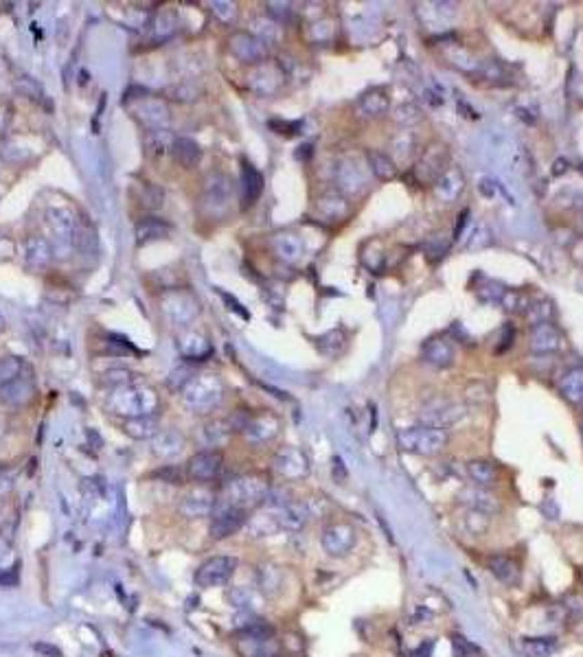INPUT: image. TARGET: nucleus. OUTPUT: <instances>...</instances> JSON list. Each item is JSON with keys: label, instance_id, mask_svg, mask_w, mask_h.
Returning a JSON list of instances; mask_svg holds the SVG:
<instances>
[{"label": "nucleus", "instance_id": "f257e3e1", "mask_svg": "<svg viewBox=\"0 0 583 657\" xmlns=\"http://www.w3.org/2000/svg\"><path fill=\"white\" fill-rule=\"evenodd\" d=\"M158 408V394L143 384H125L112 388L108 396V410L123 419L149 417Z\"/></svg>", "mask_w": 583, "mask_h": 657}, {"label": "nucleus", "instance_id": "f03ea898", "mask_svg": "<svg viewBox=\"0 0 583 657\" xmlns=\"http://www.w3.org/2000/svg\"><path fill=\"white\" fill-rule=\"evenodd\" d=\"M221 394H224V388H221V382L217 377L198 375L184 386L182 401L186 410H191L193 414H209L219 406Z\"/></svg>", "mask_w": 583, "mask_h": 657}, {"label": "nucleus", "instance_id": "7ed1b4c3", "mask_svg": "<svg viewBox=\"0 0 583 657\" xmlns=\"http://www.w3.org/2000/svg\"><path fill=\"white\" fill-rule=\"evenodd\" d=\"M268 493H270V487H268V482L263 478H259V476H242V478H233L226 484L224 495H221L217 502L248 511L250 506L261 504L263 499L268 497Z\"/></svg>", "mask_w": 583, "mask_h": 657}, {"label": "nucleus", "instance_id": "20e7f679", "mask_svg": "<svg viewBox=\"0 0 583 657\" xmlns=\"http://www.w3.org/2000/svg\"><path fill=\"white\" fill-rule=\"evenodd\" d=\"M399 447L404 452L417 454V456H434L448 443V431L441 427H406L397 434Z\"/></svg>", "mask_w": 583, "mask_h": 657}, {"label": "nucleus", "instance_id": "39448f33", "mask_svg": "<svg viewBox=\"0 0 583 657\" xmlns=\"http://www.w3.org/2000/svg\"><path fill=\"white\" fill-rule=\"evenodd\" d=\"M237 649L244 657H277L279 644L274 642L272 629L266 625H250L237 639Z\"/></svg>", "mask_w": 583, "mask_h": 657}, {"label": "nucleus", "instance_id": "423d86ee", "mask_svg": "<svg viewBox=\"0 0 583 657\" xmlns=\"http://www.w3.org/2000/svg\"><path fill=\"white\" fill-rule=\"evenodd\" d=\"M235 569H237L235 557H228V555L211 557L198 567L196 583L200 587H207V590H211V587H224L233 579Z\"/></svg>", "mask_w": 583, "mask_h": 657}, {"label": "nucleus", "instance_id": "0eeeda50", "mask_svg": "<svg viewBox=\"0 0 583 657\" xmlns=\"http://www.w3.org/2000/svg\"><path fill=\"white\" fill-rule=\"evenodd\" d=\"M163 314L174 322V324H186L191 322L200 314V305L193 298L191 291H169L167 296L160 300Z\"/></svg>", "mask_w": 583, "mask_h": 657}, {"label": "nucleus", "instance_id": "6e6552de", "mask_svg": "<svg viewBox=\"0 0 583 657\" xmlns=\"http://www.w3.org/2000/svg\"><path fill=\"white\" fill-rule=\"evenodd\" d=\"M320 544H322V550L327 552L329 557H336V559L347 557L357 544L355 528L351 524H345V522L331 524L322 530Z\"/></svg>", "mask_w": 583, "mask_h": 657}, {"label": "nucleus", "instance_id": "1a4fd4ad", "mask_svg": "<svg viewBox=\"0 0 583 657\" xmlns=\"http://www.w3.org/2000/svg\"><path fill=\"white\" fill-rule=\"evenodd\" d=\"M246 520H248V511L217 502L215 511L211 515V537L213 539H226V537H231V534H235L237 530H242Z\"/></svg>", "mask_w": 583, "mask_h": 657}, {"label": "nucleus", "instance_id": "9d476101", "mask_svg": "<svg viewBox=\"0 0 583 657\" xmlns=\"http://www.w3.org/2000/svg\"><path fill=\"white\" fill-rule=\"evenodd\" d=\"M221 466H224V456L217 449H202L198 452L186 464V476L193 482H211L221 473Z\"/></svg>", "mask_w": 583, "mask_h": 657}, {"label": "nucleus", "instance_id": "9b49d317", "mask_svg": "<svg viewBox=\"0 0 583 657\" xmlns=\"http://www.w3.org/2000/svg\"><path fill=\"white\" fill-rule=\"evenodd\" d=\"M217 504V497L209 487H193L191 491H186L180 499V513L188 520H200V517H211Z\"/></svg>", "mask_w": 583, "mask_h": 657}, {"label": "nucleus", "instance_id": "f8f14e48", "mask_svg": "<svg viewBox=\"0 0 583 657\" xmlns=\"http://www.w3.org/2000/svg\"><path fill=\"white\" fill-rule=\"evenodd\" d=\"M462 406L458 403H452V401H434V403H427L421 412V421L423 425L427 427H450L454 423H458L462 419Z\"/></svg>", "mask_w": 583, "mask_h": 657}, {"label": "nucleus", "instance_id": "ddd939ff", "mask_svg": "<svg viewBox=\"0 0 583 657\" xmlns=\"http://www.w3.org/2000/svg\"><path fill=\"white\" fill-rule=\"evenodd\" d=\"M274 469L287 480H299L310 473V460L296 447H285L274 456Z\"/></svg>", "mask_w": 583, "mask_h": 657}, {"label": "nucleus", "instance_id": "4468645a", "mask_svg": "<svg viewBox=\"0 0 583 657\" xmlns=\"http://www.w3.org/2000/svg\"><path fill=\"white\" fill-rule=\"evenodd\" d=\"M228 48L237 60L246 64H261L268 53L266 42L261 38L250 36V33H235L228 40Z\"/></svg>", "mask_w": 583, "mask_h": 657}, {"label": "nucleus", "instance_id": "2eb2a0df", "mask_svg": "<svg viewBox=\"0 0 583 657\" xmlns=\"http://www.w3.org/2000/svg\"><path fill=\"white\" fill-rule=\"evenodd\" d=\"M33 394H36V384H33V379L20 375L18 379H13V382L7 384L5 388H0V401L11 406V408H22L33 399Z\"/></svg>", "mask_w": 583, "mask_h": 657}, {"label": "nucleus", "instance_id": "dca6fc26", "mask_svg": "<svg viewBox=\"0 0 583 657\" xmlns=\"http://www.w3.org/2000/svg\"><path fill=\"white\" fill-rule=\"evenodd\" d=\"M48 226H50V230H53V235H55L50 250H57L60 246L68 248L75 241V235H77L75 221L66 211H50L48 213Z\"/></svg>", "mask_w": 583, "mask_h": 657}, {"label": "nucleus", "instance_id": "f3484780", "mask_svg": "<svg viewBox=\"0 0 583 657\" xmlns=\"http://www.w3.org/2000/svg\"><path fill=\"white\" fill-rule=\"evenodd\" d=\"M244 434L250 443H268L279 434V419L272 414H261V417H250Z\"/></svg>", "mask_w": 583, "mask_h": 657}, {"label": "nucleus", "instance_id": "a211bd4d", "mask_svg": "<svg viewBox=\"0 0 583 657\" xmlns=\"http://www.w3.org/2000/svg\"><path fill=\"white\" fill-rule=\"evenodd\" d=\"M561 347V336L551 322H542L530 328V351L553 353Z\"/></svg>", "mask_w": 583, "mask_h": 657}, {"label": "nucleus", "instance_id": "6ab92c4d", "mask_svg": "<svg viewBox=\"0 0 583 657\" xmlns=\"http://www.w3.org/2000/svg\"><path fill=\"white\" fill-rule=\"evenodd\" d=\"M184 445H186V441L180 431L169 427V429H163L153 436V454L160 456V458H178L184 452Z\"/></svg>", "mask_w": 583, "mask_h": 657}, {"label": "nucleus", "instance_id": "aec40b11", "mask_svg": "<svg viewBox=\"0 0 583 657\" xmlns=\"http://www.w3.org/2000/svg\"><path fill=\"white\" fill-rule=\"evenodd\" d=\"M307 520H310V509L305 504H294V502H287L283 504L279 511H277V524L279 528L283 530H289V532H299L305 528Z\"/></svg>", "mask_w": 583, "mask_h": 657}, {"label": "nucleus", "instance_id": "412c9836", "mask_svg": "<svg viewBox=\"0 0 583 657\" xmlns=\"http://www.w3.org/2000/svg\"><path fill=\"white\" fill-rule=\"evenodd\" d=\"M231 195H233V184H231L228 176L217 174V176H211L207 180V198H204L207 202H204V204H209L211 209H213V206H219L221 211L228 209Z\"/></svg>", "mask_w": 583, "mask_h": 657}, {"label": "nucleus", "instance_id": "4be33fe9", "mask_svg": "<svg viewBox=\"0 0 583 657\" xmlns=\"http://www.w3.org/2000/svg\"><path fill=\"white\" fill-rule=\"evenodd\" d=\"M171 155H174V160L180 167L191 169V167H198V162L202 160V149L191 138L178 136L174 138V143H171Z\"/></svg>", "mask_w": 583, "mask_h": 657}, {"label": "nucleus", "instance_id": "5701e85b", "mask_svg": "<svg viewBox=\"0 0 583 657\" xmlns=\"http://www.w3.org/2000/svg\"><path fill=\"white\" fill-rule=\"evenodd\" d=\"M487 567H489V572H491L495 579H498L500 583H505V585H509V587L518 585V583H520V579H522L520 565H518L516 561H513V559L502 557V555H493V557H489Z\"/></svg>", "mask_w": 583, "mask_h": 657}, {"label": "nucleus", "instance_id": "b1692460", "mask_svg": "<svg viewBox=\"0 0 583 657\" xmlns=\"http://www.w3.org/2000/svg\"><path fill=\"white\" fill-rule=\"evenodd\" d=\"M263 193V176L250 162H242V204L252 206Z\"/></svg>", "mask_w": 583, "mask_h": 657}, {"label": "nucleus", "instance_id": "393cba45", "mask_svg": "<svg viewBox=\"0 0 583 657\" xmlns=\"http://www.w3.org/2000/svg\"><path fill=\"white\" fill-rule=\"evenodd\" d=\"M171 233V223H167L160 217H145L134 226V235H136V244H147V241H156V239H165Z\"/></svg>", "mask_w": 583, "mask_h": 657}, {"label": "nucleus", "instance_id": "a878e982", "mask_svg": "<svg viewBox=\"0 0 583 657\" xmlns=\"http://www.w3.org/2000/svg\"><path fill=\"white\" fill-rule=\"evenodd\" d=\"M423 357H425L427 364H432L437 368H448L454 361V349H452V344L448 340L434 338L430 342H425Z\"/></svg>", "mask_w": 583, "mask_h": 657}, {"label": "nucleus", "instance_id": "bb28decb", "mask_svg": "<svg viewBox=\"0 0 583 657\" xmlns=\"http://www.w3.org/2000/svg\"><path fill=\"white\" fill-rule=\"evenodd\" d=\"M256 587H259V592H263L266 596H277L283 587L281 567L272 563H263L256 567Z\"/></svg>", "mask_w": 583, "mask_h": 657}, {"label": "nucleus", "instance_id": "cd10ccee", "mask_svg": "<svg viewBox=\"0 0 583 657\" xmlns=\"http://www.w3.org/2000/svg\"><path fill=\"white\" fill-rule=\"evenodd\" d=\"M123 431H125L128 436L136 438V441L153 438V436L158 434V419H156V414H149V417L125 419V421H123Z\"/></svg>", "mask_w": 583, "mask_h": 657}, {"label": "nucleus", "instance_id": "c85d7f7f", "mask_svg": "<svg viewBox=\"0 0 583 657\" xmlns=\"http://www.w3.org/2000/svg\"><path fill=\"white\" fill-rule=\"evenodd\" d=\"M318 213L327 221H340L349 215V202L340 193H324L318 200Z\"/></svg>", "mask_w": 583, "mask_h": 657}, {"label": "nucleus", "instance_id": "c756f323", "mask_svg": "<svg viewBox=\"0 0 583 657\" xmlns=\"http://www.w3.org/2000/svg\"><path fill=\"white\" fill-rule=\"evenodd\" d=\"M460 502L472 506V511H478V513H495L498 511V502H495V497L487 491H483L480 487H472V489H465L460 495Z\"/></svg>", "mask_w": 583, "mask_h": 657}, {"label": "nucleus", "instance_id": "7c9ffc66", "mask_svg": "<svg viewBox=\"0 0 583 657\" xmlns=\"http://www.w3.org/2000/svg\"><path fill=\"white\" fill-rule=\"evenodd\" d=\"M178 347H180L182 355L188 357V359H204L207 355H211V344H209V340H204L202 336H198V333H193V331L180 336V338H178Z\"/></svg>", "mask_w": 583, "mask_h": 657}, {"label": "nucleus", "instance_id": "2f4dec72", "mask_svg": "<svg viewBox=\"0 0 583 657\" xmlns=\"http://www.w3.org/2000/svg\"><path fill=\"white\" fill-rule=\"evenodd\" d=\"M50 258V244L42 237H29L27 239V263L33 270L46 268Z\"/></svg>", "mask_w": 583, "mask_h": 657}, {"label": "nucleus", "instance_id": "473e14b6", "mask_svg": "<svg viewBox=\"0 0 583 657\" xmlns=\"http://www.w3.org/2000/svg\"><path fill=\"white\" fill-rule=\"evenodd\" d=\"M467 476H469V480L476 484V487H480V489L491 487V484L495 482V478H498V473H495V466L489 460H480V458L467 462Z\"/></svg>", "mask_w": 583, "mask_h": 657}, {"label": "nucleus", "instance_id": "72a5a7b5", "mask_svg": "<svg viewBox=\"0 0 583 657\" xmlns=\"http://www.w3.org/2000/svg\"><path fill=\"white\" fill-rule=\"evenodd\" d=\"M274 250H277V254L283 258V261L292 263L301 256L303 244H301V239L294 235H279L277 239H274Z\"/></svg>", "mask_w": 583, "mask_h": 657}, {"label": "nucleus", "instance_id": "f704fd0d", "mask_svg": "<svg viewBox=\"0 0 583 657\" xmlns=\"http://www.w3.org/2000/svg\"><path fill=\"white\" fill-rule=\"evenodd\" d=\"M158 112H160V114H167V106H165V103H160V101H156V99L143 101L141 106L136 108V116H139L143 123L151 125V127H158V125H163L165 120H167V118L158 116Z\"/></svg>", "mask_w": 583, "mask_h": 657}, {"label": "nucleus", "instance_id": "c9c22d12", "mask_svg": "<svg viewBox=\"0 0 583 657\" xmlns=\"http://www.w3.org/2000/svg\"><path fill=\"white\" fill-rule=\"evenodd\" d=\"M526 657H553L557 653L555 637H526L524 639Z\"/></svg>", "mask_w": 583, "mask_h": 657}, {"label": "nucleus", "instance_id": "e433bc0d", "mask_svg": "<svg viewBox=\"0 0 583 657\" xmlns=\"http://www.w3.org/2000/svg\"><path fill=\"white\" fill-rule=\"evenodd\" d=\"M228 431H231V425L224 423V421H211L209 425L202 427V445L207 449H213L217 445H221L226 438H228Z\"/></svg>", "mask_w": 583, "mask_h": 657}, {"label": "nucleus", "instance_id": "4c0bfd02", "mask_svg": "<svg viewBox=\"0 0 583 657\" xmlns=\"http://www.w3.org/2000/svg\"><path fill=\"white\" fill-rule=\"evenodd\" d=\"M443 153L445 151H441V149L425 153L423 162L417 167V174H419L421 180H434L439 176H443V169H445L443 167Z\"/></svg>", "mask_w": 583, "mask_h": 657}, {"label": "nucleus", "instance_id": "58836bf2", "mask_svg": "<svg viewBox=\"0 0 583 657\" xmlns=\"http://www.w3.org/2000/svg\"><path fill=\"white\" fill-rule=\"evenodd\" d=\"M561 394L568 401H583V368H575L561 379Z\"/></svg>", "mask_w": 583, "mask_h": 657}, {"label": "nucleus", "instance_id": "ea45409f", "mask_svg": "<svg viewBox=\"0 0 583 657\" xmlns=\"http://www.w3.org/2000/svg\"><path fill=\"white\" fill-rule=\"evenodd\" d=\"M369 165H371V171L382 180H390L395 176V162L390 160V155L382 153V151H369Z\"/></svg>", "mask_w": 583, "mask_h": 657}, {"label": "nucleus", "instance_id": "a19ab883", "mask_svg": "<svg viewBox=\"0 0 583 657\" xmlns=\"http://www.w3.org/2000/svg\"><path fill=\"white\" fill-rule=\"evenodd\" d=\"M462 188V178L456 174V171H448V174H443L439 178V184H437V191L443 200H454Z\"/></svg>", "mask_w": 583, "mask_h": 657}, {"label": "nucleus", "instance_id": "79ce46f5", "mask_svg": "<svg viewBox=\"0 0 583 657\" xmlns=\"http://www.w3.org/2000/svg\"><path fill=\"white\" fill-rule=\"evenodd\" d=\"M22 368H25V364H22L20 357L9 355V357L0 359V388H5L7 384L13 382V379H18Z\"/></svg>", "mask_w": 583, "mask_h": 657}, {"label": "nucleus", "instance_id": "37998d69", "mask_svg": "<svg viewBox=\"0 0 583 657\" xmlns=\"http://www.w3.org/2000/svg\"><path fill=\"white\" fill-rule=\"evenodd\" d=\"M359 108H362L371 116H380V114H384L388 110V99H386V95L382 90H373V92L362 97V101H359Z\"/></svg>", "mask_w": 583, "mask_h": 657}, {"label": "nucleus", "instance_id": "c03bdc74", "mask_svg": "<svg viewBox=\"0 0 583 657\" xmlns=\"http://www.w3.org/2000/svg\"><path fill=\"white\" fill-rule=\"evenodd\" d=\"M338 182H340L342 188H345V191L353 193V191H357V188L364 184V178H362V174H359L357 167H353V165H342V167H340Z\"/></svg>", "mask_w": 583, "mask_h": 657}, {"label": "nucleus", "instance_id": "a18cd8bd", "mask_svg": "<svg viewBox=\"0 0 583 657\" xmlns=\"http://www.w3.org/2000/svg\"><path fill=\"white\" fill-rule=\"evenodd\" d=\"M228 598L235 607L239 609H254L259 598H256V592L254 590H248V587H233L228 592Z\"/></svg>", "mask_w": 583, "mask_h": 657}, {"label": "nucleus", "instance_id": "49530a36", "mask_svg": "<svg viewBox=\"0 0 583 657\" xmlns=\"http://www.w3.org/2000/svg\"><path fill=\"white\" fill-rule=\"evenodd\" d=\"M465 528L472 534H485L489 530V515L487 513H478V511H469V515L465 517Z\"/></svg>", "mask_w": 583, "mask_h": 657}, {"label": "nucleus", "instance_id": "de8ad7c7", "mask_svg": "<svg viewBox=\"0 0 583 657\" xmlns=\"http://www.w3.org/2000/svg\"><path fill=\"white\" fill-rule=\"evenodd\" d=\"M452 651H454V657H474V655H480V649L476 644H472L465 635H452Z\"/></svg>", "mask_w": 583, "mask_h": 657}, {"label": "nucleus", "instance_id": "09e8293b", "mask_svg": "<svg viewBox=\"0 0 583 657\" xmlns=\"http://www.w3.org/2000/svg\"><path fill=\"white\" fill-rule=\"evenodd\" d=\"M191 371H188L186 366H180V368H176L174 373L169 375V379H167V388L169 390H184V386L191 382Z\"/></svg>", "mask_w": 583, "mask_h": 657}, {"label": "nucleus", "instance_id": "8fccbe9b", "mask_svg": "<svg viewBox=\"0 0 583 657\" xmlns=\"http://www.w3.org/2000/svg\"><path fill=\"white\" fill-rule=\"evenodd\" d=\"M551 303H537V305H533L528 309V320L533 322V326L535 324H542V322H548V318H551Z\"/></svg>", "mask_w": 583, "mask_h": 657}, {"label": "nucleus", "instance_id": "3c124183", "mask_svg": "<svg viewBox=\"0 0 583 657\" xmlns=\"http://www.w3.org/2000/svg\"><path fill=\"white\" fill-rule=\"evenodd\" d=\"M156 478H165V482H171V484H180L182 482V471L178 469V466L174 464V466H165V469H160L158 473H153Z\"/></svg>", "mask_w": 583, "mask_h": 657}, {"label": "nucleus", "instance_id": "603ef678", "mask_svg": "<svg viewBox=\"0 0 583 657\" xmlns=\"http://www.w3.org/2000/svg\"><path fill=\"white\" fill-rule=\"evenodd\" d=\"M565 611H570L572 618H581L583 616V596H570L565 600Z\"/></svg>", "mask_w": 583, "mask_h": 657}, {"label": "nucleus", "instance_id": "864d4df0", "mask_svg": "<svg viewBox=\"0 0 583 657\" xmlns=\"http://www.w3.org/2000/svg\"><path fill=\"white\" fill-rule=\"evenodd\" d=\"M11 123V106L9 103H0V134L7 132Z\"/></svg>", "mask_w": 583, "mask_h": 657}, {"label": "nucleus", "instance_id": "5fc2aeb1", "mask_svg": "<svg viewBox=\"0 0 583 657\" xmlns=\"http://www.w3.org/2000/svg\"><path fill=\"white\" fill-rule=\"evenodd\" d=\"M11 489H13V476L7 471H0V497L9 495Z\"/></svg>", "mask_w": 583, "mask_h": 657}, {"label": "nucleus", "instance_id": "6e6d98bb", "mask_svg": "<svg viewBox=\"0 0 583 657\" xmlns=\"http://www.w3.org/2000/svg\"><path fill=\"white\" fill-rule=\"evenodd\" d=\"M221 298H224L226 303H231V309H233V311H237L239 316H242V318H246V320H248V311H246V309H244L242 305H239V303H237V300H235V298L231 296V293H224V291H221Z\"/></svg>", "mask_w": 583, "mask_h": 657}, {"label": "nucleus", "instance_id": "4d7b16f0", "mask_svg": "<svg viewBox=\"0 0 583 657\" xmlns=\"http://www.w3.org/2000/svg\"><path fill=\"white\" fill-rule=\"evenodd\" d=\"M432 649H434V642L421 644L419 649H415L413 653H410V657H432Z\"/></svg>", "mask_w": 583, "mask_h": 657}, {"label": "nucleus", "instance_id": "13d9d810", "mask_svg": "<svg viewBox=\"0 0 583 657\" xmlns=\"http://www.w3.org/2000/svg\"><path fill=\"white\" fill-rule=\"evenodd\" d=\"M36 649H38V651H44L46 655H53V657H62V653H60V649H55V646H46V644H38Z\"/></svg>", "mask_w": 583, "mask_h": 657}, {"label": "nucleus", "instance_id": "bf43d9fd", "mask_svg": "<svg viewBox=\"0 0 583 657\" xmlns=\"http://www.w3.org/2000/svg\"><path fill=\"white\" fill-rule=\"evenodd\" d=\"M467 215H469V211H462V215H458V223H456V235L465 228V223H467Z\"/></svg>", "mask_w": 583, "mask_h": 657}, {"label": "nucleus", "instance_id": "052dcab7", "mask_svg": "<svg viewBox=\"0 0 583 657\" xmlns=\"http://www.w3.org/2000/svg\"><path fill=\"white\" fill-rule=\"evenodd\" d=\"M7 515H9V513H7V504L3 502V499H0V526L7 522Z\"/></svg>", "mask_w": 583, "mask_h": 657}, {"label": "nucleus", "instance_id": "680f3d73", "mask_svg": "<svg viewBox=\"0 0 583 657\" xmlns=\"http://www.w3.org/2000/svg\"><path fill=\"white\" fill-rule=\"evenodd\" d=\"M5 328H7V320H5L3 314H0V331H5Z\"/></svg>", "mask_w": 583, "mask_h": 657}, {"label": "nucleus", "instance_id": "e2e57ef3", "mask_svg": "<svg viewBox=\"0 0 583 657\" xmlns=\"http://www.w3.org/2000/svg\"><path fill=\"white\" fill-rule=\"evenodd\" d=\"M5 557H7V548L0 544V559H5Z\"/></svg>", "mask_w": 583, "mask_h": 657}, {"label": "nucleus", "instance_id": "0e129e2a", "mask_svg": "<svg viewBox=\"0 0 583 657\" xmlns=\"http://www.w3.org/2000/svg\"><path fill=\"white\" fill-rule=\"evenodd\" d=\"M581 226H583V213H581Z\"/></svg>", "mask_w": 583, "mask_h": 657}, {"label": "nucleus", "instance_id": "69168bd1", "mask_svg": "<svg viewBox=\"0 0 583 657\" xmlns=\"http://www.w3.org/2000/svg\"><path fill=\"white\" fill-rule=\"evenodd\" d=\"M581 434H583V425H581Z\"/></svg>", "mask_w": 583, "mask_h": 657}, {"label": "nucleus", "instance_id": "338daca9", "mask_svg": "<svg viewBox=\"0 0 583 657\" xmlns=\"http://www.w3.org/2000/svg\"><path fill=\"white\" fill-rule=\"evenodd\" d=\"M581 171H583V167H581Z\"/></svg>", "mask_w": 583, "mask_h": 657}, {"label": "nucleus", "instance_id": "774afa93", "mask_svg": "<svg viewBox=\"0 0 583 657\" xmlns=\"http://www.w3.org/2000/svg\"><path fill=\"white\" fill-rule=\"evenodd\" d=\"M581 403H583V401H581Z\"/></svg>", "mask_w": 583, "mask_h": 657}]
</instances>
